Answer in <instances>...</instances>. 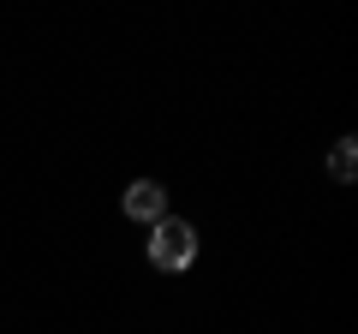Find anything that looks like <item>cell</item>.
<instances>
[{
    "mask_svg": "<svg viewBox=\"0 0 358 334\" xmlns=\"http://www.w3.org/2000/svg\"><path fill=\"white\" fill-rule=\"evenodd\" d=\"M150 263L167 269V275L192 269V263H197V227H192V221H179V215H162L155 233H150Z\"/></svg>",
    "mask_w": 358,
    "mask_h": 334,
    "instance_id": "cell-1",
    "label": "cell"
},
{
    "mask_svg": "<svg viewBox=\"0 0 358 334\" xmlns=\"http://www.w3.org/2000/svg\"><path fill=\"white\" fill-rule=\"evenodd\" d=\"M120 209H126L131 221H150V227H155V221L167 215V191H162L155 180H131L126 197H120Z\"/></svg>",
    "mask_w": 358,
    "mask_h": 334,
    "instance_id": "cell-2",
    "label": "cell"
},
{
    "mask_svg": "<svg viewBox=\"0 0 358 334\" xmlns=\"http://www.w3.org/2000/svg\"><path fill=\"white\" fill-rule=\"evenodd\" d=\"M329 173H334V180H352V173H358V143L352 138H341L329 150Z\"/></svg>",
    "mask_w": 358,
    "mask_h": 334,
    "instance_id": "cell-3",
    "label": "cell"
}]
</instances>
